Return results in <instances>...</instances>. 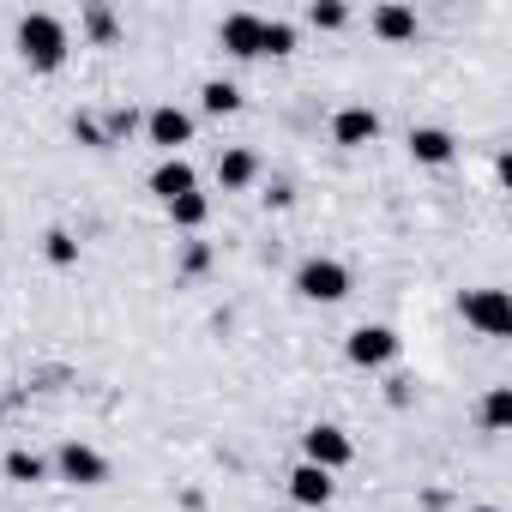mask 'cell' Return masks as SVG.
Listing matches in <instances>:
<instances>
[{"label":"cell","mask_w":512,"mask_h":512,"mask_svg":"<svg viewBox=\"0 0 512 512\" xmlns=\"http://www.w3.org/2000/svg\"><path fill=\"white\" fill-rule=\"evenodd\" d=\"M67 49H73V37H67V25L55 13H25L19 19V55H25V67L55 73L67 61Z\"/></svg>","instance_id":"cell-1"},{"label":"cell","mask_w":512,"mask_h":512,"mask_svg":"<svg viewBox=\"0 0 512 512\" xmlns=\"http://www.w3.org/2000/svg\"><path fill=\"white\" fill-rule=\"evenodd\" d=\"M296 296H302V302H320V308L344 302V296H350V266L332 260V253H314V260L296 266Z\"/></svg>","instance_id":"cell-2"},{"label":"cell","mask_w":512,"mask_h":512,"mask_svg":"<svg viewBox=\"0 0 512 512\" xmlns=\"http://www.w3.org/2000/svg\"><path fill=\"white\" fill-rule=\"evenodd\" d=\"M458 314L482 338H506L512 332V296L506 290H470V296H458Z\"/></svg>","instance_id":"cell-3"},{"label":"cell","mask_w":512,"mask_h":512,"mask_svg":"<svg viewBox=\"0 0 512 512\" xmlns=\"http://www.w3.org/2000/svg\"><path fill=\"white\" fill-rule=\"evenodd\" d=\"M55 476L73 482V488H103V482H109V458H103L97 446H85V440H61V452H55Z\"/></svg>","instance_id":"cell-4"},{"label":"cell","mask_w":512,"mask_h":512,"mask_svg":"<svg viewBox=\"0 0 512 512\" xmlns=\"http://www.w3.org/2000/svg\"><path fill=\"white\" fill-rule=\"evenodd\" d=\"M356 458V446H350V434L338 428V422H314L308 434H302V464H320V470H344Z\"/></svg>","instance_id":"cell-5"},{"label":"cell","mask_w":512,"mask_h":512,"mask_svg":"<svg viewBox=\"0 0 512 512\" xmlns=\"http://www.w3.org/2000/svg\"><path fill=\"white\" fill-rule=\"evenodd\" d=\"M344 356L356 368H386V362H398V332L392 326H356L350 344H344Z\"/></svg>","instance_id":"cell-6"},{"label":"cell","mask_w":512,"mask_h":512,"mask_svg":"<svg viewBox=\"0 0 512 512\" xmlns=\"http://www.w3.org/2000/svg\"><path fill=\"white\" fill-rule=\"evenodd\" d=\"M145 133H151V145H163L169 157H181V145L193 139V115L175 109V103H157V109L145 115Z\"/></svg>","instance_id":"cell-7"},{"label":"cell","mask_w":512,"mask_h":512,"mask_svg":"<svg viewBox=\"0 0 512 512\" xmlns=\"http://www.w3.org/2000/svg\"><path fill=\"white\" fill-rule=\"evenodd\" d=\"M332 139H338L344 151H362V145L380 139V115H374L368 103H344V109L332 115Z\"/></svg>","instance_id":"cell-8"},{"label":"cell","mask_w":512,"mask_h":512,"mask_svg":"<svg viewBox=\"0 0 512 512\" xmlns=\"http://www.w3.org/2000/svg\"><path fill=\"white\" fill-rule=\"evenodd\" d=\"M260 13H229L223 25H217V43L235 55V61H253V55H260Z\"/></svg>","instance_id":"cell-9"},{"label":"cell","mask_w":512,"mask_h":512,"mask_svg":"<svg viewBox=\"0 0 512 512\" xmlns=\"http://www.w3.org/2000/svg\"><path fill=\"white\" fill-rule=\"evenodd\" d=\"M199 187V175H193V163L187 157H163L157 169H151V193L169 205V199H181V193H193Z\"/></svg>","instance_id":"cell-10"},{"label":"cell","mask_w":512,"mask_h":512,"mask_svg":"<svg viewBox=\"0 0 512 512\" xmlns=\"http://www.w3.org/2000/svg\"><path fill=\"white\" fill-rule=\"evenodd\" d=\"M332 488H338V482H332V470H320V464H296V470H290V500H296V506H326Z\"/></svg>","instance_id":"cell-11"},{"label":"cell","mask_w":512,"mask_h":512,"mask_svg":"<svg viewBox=\"0 0 512 512\" xmlns=\"http://www.w3.org/2000/svg\"><path fill=\"white\" fill-rule=\"evenodd\" d=\"M452 151H458V139H452L446 127H410V157H416V163L440 169V163H452Z\"/></svg>","instance_id":"cell-12"},{"label":"cell","mask_w":512,"mask_h":512,"mask_svg":"<svg viewBox=\"0 0 512 512\" xmlns=\"http://www.w3.org/2000/svg\"><path fill=\"white\" fill-rule=\"evenodd\" d=\"M217 181H223V193H241V187H253V181H260V157H253L247 145L223 151V157H217Z\"/></svg>","instance_id":"cell-13"},{"label":"cell","mask_w":512,"mask_h":512,"mask_svg":"<svg viewBox=\"0 0 512 512\" xmlns=\"http://www.w3.org/2000/svg\"><path fill=\"white\" fill-rule=\"evenodd\" d=\"M374 37L410 43V37H416V7H404V0H386V7H374Z\"/></svg>","instance_id":"cell-14"},{"label":"cell","mask_w":512,"mask_h":512,"mask_svg":"<svg viewBox=\"0 0 512 512\" xmlns=\"http://www.w3.org/2000/svg\"><path fill=\"white\" fill-rule=\"evenodd\" d=\"M0 470H7V482H25V488H31V482L49 476V458H37L31 446H13L7 458H0Z\"/></svg>","instance_id":"cell-15"},{"label":"cell","mask_w":512,"mask_h":512,"mask_svg":"<svg viewBox=\"0 0 512 512\" xmlns=\"http://www.w3.org/2000/svg\"><path fill=\"white\" fill-rule=\"evenodd\" d=\"M199 103H205V115H235V109H241V85L205 79V85H199Z\"/></svg>","instance_id":"cell-16"},{"label":"cell","mask_w":512,"mask_h":512,"mask_svg":"<svg viewBox=\"0 0 512 512\" xmlns=\"http://www.w3.org/2000/svg\"><path fill=\"white\" fill-rule=\"evenodd\" d=\"M205 217H211V199H205L199 187L181 193V199H169V223H175V229H199Z\"/></svg>","instance_id":"cell-17"},{"label":"cell","mask_w":512,"mask_h":512,"mask_svg":"<svg viewBox=\"0 0 512 512\" xmlns=\"http://www.w3.org/2000/svg\"><path fill=\"white\" fill-rule=\"evenodd\" d=\"M260 55H296V25L290 19H266L260 25Z\"/></svg>","instance_id":"cell-18"},{"label":"cell","mask_w":512,"mask_h":512,"mask_svg":"<svg viewBox=\"0 0 512 512\" xmlns=\"http://www.w3.org/2000/svg\"><path fill=\"white\" fill-rule=\"evenodd\" d=\"M506 422H512V386H494V392L482 398V428H488V434H500Z\"/></svg>","instance_id":"cell-19"},{"label":"cell","mask_w":512,"mask_h":512,"mask_svg":"<svg viewBox=\"0 0 512 512\" xmlns=\"http://www.w3.org/2000/svg\"><path fill=\"white\" fill-rule=\"evenodd\" d=\"M308 25H314V31H344V25H350V7H344V0H314V7H308Z\"/></svg>","instance_id":"cell-20"},{"label":"cell","mask_w":512,"mask_h":512,"mask_svg":"<svg viewBox=\"0 0 512 512\" xmlns=\"http://www.w3.org/2000/svg\"><path fill=\"white\" fill-rule=\"evenodd\" d=\"M79 25H85V37H91V43H115V37H121V25H115V13H109V7H85V19H79Z\"/></svg>","instance_id":"cell-21"},{"label":"cell","mask_w":512,"mask_h":512,"mask_svg":"<svg viewBox=\"0 0 512 512\" xmlns=\"http://www.w3.org/2000/svg\"><path fill=\"white\" fill-rule=\"evenodd\" d=\"M43 253H49V266H79V241L67 229H49L43 235Z\"/></svg>","instance_id":"cell-22"},{"label":"cell","mask_w":512,"mask_h":512,"mask_svg":"<svg viewBox=\"0 0 512 512\" xmlns=\"http://www.w3.org/2000/svg\"><path fill=\"white\" fill-rule=\"evenodd\" d=\"M133 127H139V115H133V109H109V115H103V139H109V145H121Z\"/></svg>","instance_id":"cell-23"},{"label":"cell","mask_w":512,"mask_h":512,"mask_svg":"<svg viewBox=\"0 0 512 512\" xmlns=\"http://www.w3.org/2000/svg\"><path fill=\"white\" fill-rule=\"evenodd\" d=\"M73 139H79V145H91V151H109L103 121H97V115H73Z\"/></svg>","instance_id":"cell-24"},{"label":"cell","mask_w":512,"mask_h":512,"mask_svg":"<svg viewBox=\"0 0 512 512\" xmlns=\"http://www.w3.org/2000/svg\"><path fill=\"white\" fill-rule=\"evenodd\" d=\"M205 266H211V247H205V241H187V247H181V278H199Z\"/></svg>","instance_id":"cell-25"},{"label":"cell","mask_w":512,"mask_h":512,"mask_svg":"<svg viewBox=\"0 0 512 512\" xmlns=\"http://www.w3.org/2000/svg\"><path fill=\"white\" fill-rule=\"evenodd\" d=\"M470 512H500V506H470Z\"/></svg>","instance_id":"cell-26"}]
</instances>
